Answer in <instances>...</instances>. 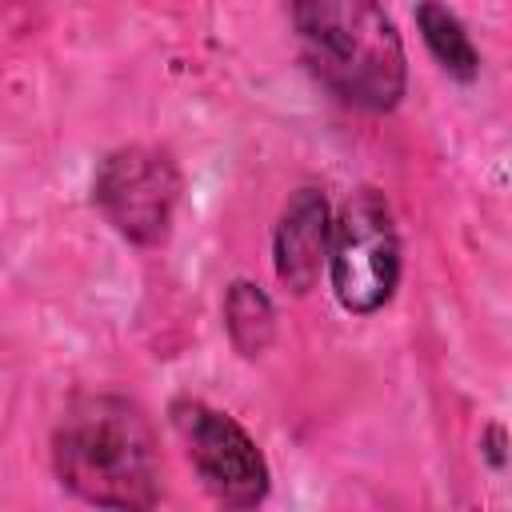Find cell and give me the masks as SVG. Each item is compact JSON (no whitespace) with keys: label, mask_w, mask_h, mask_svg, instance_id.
Returning <instances> with one entry per match:
<instances>
[{"label":"cell","mask_w":512,"mask_h":512,"mask_svg":"<svg viewBox=\"0 0 512 512\" xmlns=\"http://www.w3.org/2000/svg\"><path fill=\"white\" fill-rule=\"evenodd\" d=\"M416 28H420V40L432 52V60L452 80L472 84L480 76V52H476L468 28L460 24V16L444 0H420L416 4Z\"/></svg>","instance_id":"cell-7"},{"label":"cell","mask_w":512,"mask_h":512,"mask_svg":"<svg viewBox=\"0 0 512 512\" xmlns=\"http://www.w3.org/2000/svg\"><path fill=\"white\" fill-rule=\"evenodd\" d=\"M56 480L96 508H156L164 456L152 416L120 392H80L52 428Z\"/></svg>","instance_id":"cell-1"},{"label":"cell","mask_w":512,"mask_h":512,"mask_svg":"<svg viewBox=\"0 0 512 512\" xmlns=\"http://www.w3.org/2000/svg\"><path fill=\"white\" fill-rule=\"evenodd\" d=\"M328 280L332 296L352 316L380 312L400 284V232L392 204L380 188L364 184L348 192L332 216L328 240Z\"/></svg>","instance_id":"cell-3"},{"label":"cell","mask_w":512,"mask_h":512,"mask_svg":"<svg viewBox=\"0 0 512 512\" xmlns=\"http://www.w3.org/2000/svg\"><path fill=\"white\" fill-rule=\"evenodd\" d=\"M184 192V176L164 148L124 144L112 148L92 176V204L132 244L160 248L172 236V216Z\"/></svg>","instance_id":"cell-5"},{"label":"cell","mask_w":512,"mask_h":512,"mask_svg":"<svg viewBox=\"0 0 512 512\" xmlns=\"http://www.w3.org/2000/svg\"><path fill=\"white\" fill-rule=\"evenodd\" d=\"M224 332L232 340V348L248 360L264 356L276 340V308L268 300V292L252 280H232L224 292Z\"/></svg>","instance_id":"cell-8"},{"label":"cell","mask_w":512,"mask_h":512,"mask_svg":"<svg viewBox=\"0 0 512 512\" xmlns=\"http://www.w3.org/2000/svg\"><path fill=\"white\" fill-rule=\"evenodd\" d=\"M172 432L184 444L188 464L200 476V488L224 508H256L272 492V468L260 444L240 420L212 408L200 396H176L168 404Z\"/></svg>","instance_id":"cell-4"},{"label":"cell","mask_w":512,"mask_h":512,"mask_svg":"<svg viewBox=\"0 0 512 512\" xmlns=\"http://www.w3.org/2000/svg\"><path fill=\"white\" fill-rule=\"evenodd\" d=\"M328 240H332V204L324 196V188L316 184H300L272 232V264H276V280L292 292V296H308L324 268H328Z\"/></svg>","instance_id":"cell-6"},{"label":"cell","mask_w":512,"mask_h":512,"mask_svg":"<svg viewBox=\"0 0 512 512\" xmlns=\"http://www.w3.org/2000/svg\"><path fill=\"white\" fill-rule=\"evenodd\" d=\"M304 68L348 108L392 112L408 92L404 40L380 0H284Z\"/></svg>","instance_id":"cell-2"}]
</instances>
